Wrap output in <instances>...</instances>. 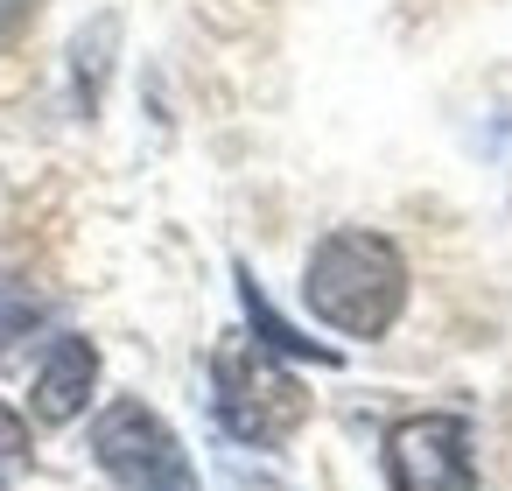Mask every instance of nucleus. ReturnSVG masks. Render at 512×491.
Returning <instances> with one entry per match:
<instances>
[{
  "mask_svg": "<svg viewBox=\"0 0 512 491\" xmlns=\"http://www.w3.org/2000/svg\"><path fill=\"white\" fill-rule=\"evenodd\" d=\"M29 463V421L15 407H0V477H15Z\"/></svg>",
  "mask_w": 512,
  "mask_h": 491,
  "instance_id": "nucleus-8",
  "label": "nucleus"
},
{
  "mask_svg": "<svg viewBox=\"0 0 512 491\" xmlns=\"http://www.w3.org/2000/svg\"><path fill=\"white\" fill-rule=\"evenodd\" d=\"M36 8H43V0H0V50H8V43L36 22Z\"/></svg>",
  "mask_w": 512,
  "mask_h": 491,
  "instance_id": "nucleus-9",
  "label": "nucleus"
},
{
  "mask_svg": "<svg viewBox=\"0 0 512 491\" xmlns=\"http://www.w3.org/2000/svg\"><path fill=\"white\" fill-rule=\"evenodd\" d=\"M211 400H218V421L239 442H253V449H274V442H288L309 421L302 379L267 344H253V337L218 344V358H211Z\"/></svg>",
  "mask_w": 512,
  "mask_h": 491,
  "instance_id": "nucleus-2",
  "label": "nucleus"
},
{
  "mask_svg": "<svg viewBox=\"0 0 512 491\" xmlns=\"http://www.w3.org/2000/svg\"><path fill=\"white\" fill-rule=\"evenodd\" d=\"M43 316H50V302H43L29 281L0 274V358H8V351H15V344H22V337H29Z\"/></svg>",
  "mask_w": 512,
  "mask_h": 491,
  "instance_id": "nucleus-6",
  "label": "nucleus"
},
{
  "mask_svg": "<svg viewBox=\"0 0 512 491\" xmlns=\"http://www.w3.org/2000/svg\"><path fill=\"white\" fill-rule=\"evenodd\" d=\"M302 295H309L316 323H330L344 337H386L407 302V260L386 232H330L309 253Z\"/></svg>",
  "mask_w": 512,
  "mask_h": 491,
  "instance_id": "nucleus-1",
  "label": "nucleus"
},
{
  "mask_svg": "<svg viewBox=\"0 0 512 491\" xmlns=\"http://www.w3.org/2000/svg\"><path fill=\"white\" fill-rule=\"evenodd\" d=\"M386 484L393 491H477L470 428L456 414H414L386 435Z\"/></svg>",
  "mask_w": 512,
  "mask_h": 491,
  "instance_id": "nucleus-4",
  "label": "nucleus"
},
{
  "mask_svg": "<svg viewBox=\"0 0 512 491\" xmlns=\"http://www.w3.org/2000/svg\"><path fill=\"white\" fill-rule=\"evenodd\" d=\"M92 386H99V351H92V337H57V344H50V358H43V372H36L29 407H36V421L64 428V421H78V414H85Z\"/></svg>",
  "mask_w": 512,
  "mask_h": 491,
  "instance_id": "nucleus-5",
  "label": "nucleus"
},
{
  "mask_svg": "<svg viewBox=\"0 0 512 491\" xmlns=\"http://www.w3.org/2000/svg\"><path fill=\"white\" fill-rule=\"evenodd\" d=\"M239 295H246V316H253V330H260V344L267 351H295V358H316V365H330V351L323 344H309V337H295L274 309H267V295L253 288V274H239Z\"/></svg>",
  "mask_w": 512,
  "mask_h": 491,
  "instance_id": "nucleus-7",
  "label": "nucleus"
},
{
  "mask_svg": "<svg viewBox=\"0 0 512 491\" xmlns=\"http://www.w3.org/2000/svg\"><path fill=\"white\" fill-rule=\"evenodd\" d=\"M92 456H99V470L120 491H204L197 463L176 442V428L155 407H141V400H113L92 421Z\"/></svg>",
  "mask_w": 512,
  "mask_h": 491,
  "instance_id": "nucleus-3",
  "label": "nucleus"
}]
</instances>
